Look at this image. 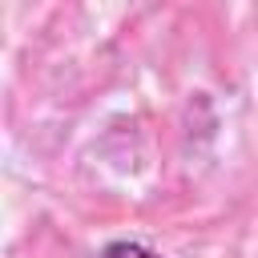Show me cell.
I'll use <instances>...</instances> for the list:
<instances>
[{"instance_id": "cell-1", "label": "cell", "mask_w": 258, "mask_h": 258, "mask_svg": "<svg viewBox=\"0 0 258 258\" xmlns=\"http://www.w3.org/2000/svg\"><path fill=\"white\" fill-rule=\"evenodd\" d=\"M97 258H161V254L153 246H145V242H125L121 238V242H109Z\"/></svg>"}]
</instances>
